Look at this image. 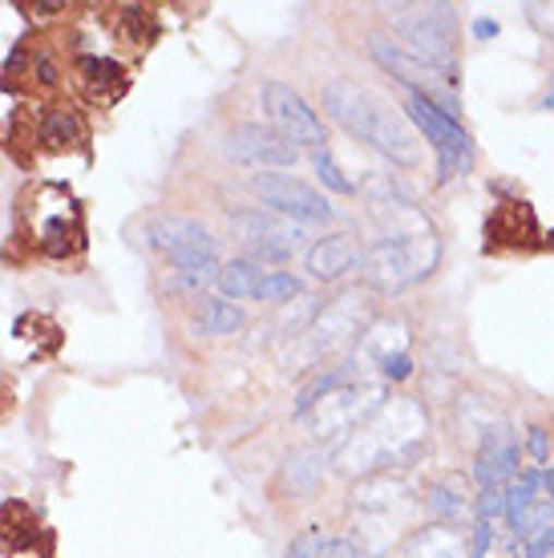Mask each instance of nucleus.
Wrapping results in <instances>:
<instances>
[{
  "label": "nucleus",
  "instance_id": "obj_30",
  "mask_svg": "<svg viewBox=\"0 0 554 558\" xmlns=\"http://www.w3.org/2000/svg\"><path fill=\"white\" fill-rule=\"evenodd\" d=\"M506 510V494L502 489H482L478 494V522H490L494 514H502Z\"/></svg>",
  "mask_w": 554,
  "mask_h": 558
},
{
  "label": "nucleus",
  "instance_id": "obj_35",
  "mask_svg": "<svg viewBox=\"0 0 554 558\" xmlns=\"http://www.w3.org/2000/svg\"><path fill=\"white\" fill-rule=\"evenodd\" d=\"M498 33H502L498 21H485V16L482 21H473V37H478V41H490V37H498Z\"/></svg>",
  "mask_w": 554,
  "mask_h": 558
},
{
  "label": "nucleus",
  "instance_id": "obj_16",
  "mask_svg": "<svg viewBox=\"0 0 554 558\" xmlns=\"http://www.w3.org/2000/svg\"><path fill=\"white\" fill-rule=\"evenodd\" d=\"M388 558H470L466 531L449 526V522H430L405 538Z\"/></svg>",
  "mask_w": 554,
  "mask_h": 558
},
{
  "label": "nucleus",
  "instance_id": "obj_2",
  "mask_svg": "<svg viewBox=\"0 0 554 558\" xmlns=\"http://www.w3.org/2000/svg\"><path fill=\"white\" fill-rule=\"evenodd\" d=\"M324 110L333 113L352 138H364L369 146L388 154L393 162H401V167L421 162V142H417V130L409 126V118L388 110L385 101L369 94V89H361L357 82L333 77L324 85Z\"/></svg>",
  "mask_w": 554,
  "mask_h": 558
},
{
  "label": "nucleus",
  "instance_id": "obj_14",
  "mask_svg": "<svg viewBox=\"0 0 554 558\" xmlns=\"http://www.w3.org/2000/svg\"><path fill=\"white\" fill-rule=\"evenodd\" d=\"M539 215L530 203H498L485 219V252H534Z\"/></svg>",
  "mask_w": 554,
  "mask_h": 558
},
{
  "label": "nucleus",
  "instance_id": "obj_32",
  "mask_svg": "<svg viewBox=\"0 0 554 558\" xmlns=\"http://www.w3.org/2000/svg\"><path fill=\"white\" fill-rule=\"evenodd\" d=\"M409 373H413V361H409V352H405V356H393V361L381 364V377H385V380H405Z\"/></svg>",
  "mask_w": 554,
  "mask_h": 558
},
{
  "label": "nucleus",
  "instance_id": "obj_4",
  "mask_svg": "<svg viewBox=\"0 0 554 558\" xmlns=\"http://www.w3.org/2000/svg\"><path fill=\"white\" fill-rule=\"evenodd\" d=\"M385 13L417 61L458 77V9L454 4H388Z\"/></svg>",
  "mask_w": 554,
  "mask_h": 558
},
{
  "label": "nucleus",
  "instance_id": "obj_20",
  "mask_svg": "<svg viewBox=\"0 0 554 558\" xmlns=\"http://www.w3.org/2000/svg\"><path fill=\"white\" fill-rule=\"evenodd\" d=\"M409 352V328L405 320H373V328L361 336V356L376 361V368L393 356H405Z\"/></svg>",
  "mask_w": 554,
  "mask_h": 558
},
{
  "label": "nucleus",
  "instance_id": "obj_24",
  "mask_svg": "<svg viewBox=\"0 0 554 558\" xmlns=\"http://www.w3.org/2000/svg\"><path fill=\"white\" fill-rule=\"evenodd\" d=\"M534 494H539V474H534V470H530V474H522V477H514L510 489H506V518H510L514 531H522V518L530 514Z\"/></svg>",
  "mask_w": 554,
  "mask_h": 558
},
{
  "label": "nucleus",
  "instance_id": "obj_34",
  "mask_svg": "<svg viewBox=\"0 0 554 558\" xmlns=\"http://www.w3.org/2000/svg\"><path fill=\"white\" fill-rule=\"evenodd\" d=\"M527 446L534 453V461H546V429H530Z\"/></svg>",
  "mask_w": 554,
  "mask_h": 558
},
{
  "label": "nucleus",
  "instance_id": "obj_29",
  "mask_svg": "<svg viewBox=\"0 0 554 558\" xmlns=\"http://www.w3.org/2000/svg\"><path fill=\"white\" fill-rule=\"evenodd\" d=\"M324 546H328V534H324V531H304L300 538H291L288 555H284V558H320V555H324Z\"/></svg>",
  "mask_w": 554,
  "mask_h": 558
},
{
  "label": "nucleus",
  "instance_id": "obj_15",
  "mask_svg": "<svg viewBox=\"0 0 554 558\" xmlns=\"http://www.w3.org/2000/svg\"><path fill=\"white\" fill-rule=\"evenodd\" d=\"M473 477L482 489H502L518 477V441L510 429H485L478 458H473Z\"/></svg>",
  "mask_w": 554,
  "mask_h": 558
},
{
  "label": "nucleus",
  "instance_id": "obj_31",
  "mask_svg": "<svg viewBox=\"0 0 554 558\" xmlns=\"http://www.w3.org/2000/svg\"><path fill=\"white\" fill-rule=\"evenodd\" d=\"M320 558H369V555H364L352 538H328V546H324V555Z\"/></svg>",
  "mask_w": 554,
  "mask_h": 558
},
{
  "label": "nucleus",
  "instance_id": "obj_23",
  "mask_svg": "<svg viewBox=\"0 0 554 558\" xmlns=\"http://www.w3.org/2000/svg\"><path fill=\"white\" fill-rule=\"evenodd\" d=\"M82 77L89 98L113 101L125 89V73L113 61H101V57H82Z\"/></svg>",
  "mask_w": 554,
  "mask_h": 558
},
{
  "label": "nucleus",
  "instance_id": "obj_25",
  "mask_svg": "<svg viewBox=\"0 0 554 558\" xmlns=\"http://www.w3.org/2000/svg\"><path fill=\"white\" fill-rule=\"evenodd\" d=\"M304 292V283L288 271H264L260 279V288H255V300H264V304H284V300H296V295Z\"/></svg>",
  "mask_w": 554,
  "mask_h": 558
},
{
  "label": "nucleus",
  "instance_id": "obj_8",
  "mask_svg": "<svg viewBox=\"0 0 554 558\" xmlns=\"http://www.w3.org/2000/svg\"><path fill=\"white\" fill-rule=\"evenodd\" d=\"M405 118H409V122L425 134V142L437 150V179L449 182V179L470 174L473 170V142H470V134L458 126V118H449V113L437 110V106L425 101V98L405 101Z\"/></svg>",
  "mask_w": 554,
  "mask_h": 558
},
{
  "label": "nucleus",
  "instance_id": "obj_11",
  "mask_svg": "<svg viewBox=\"0 0 554 558\" xmlns=\"http://www.w3.org/2000/svg\"><path fill=\"white\" fill-rule=\"evenodd\" d=\"M251 191L291 223H333V203L296 174H255Z\"/></svg>",
  "mask_w": 554,
  "mask_h": 558
},
{
  "label": "nucleus",
  "instance_id": "obj_1",
  "mask_svg": "<svg viewBox=\"0 0 554 558\" xmlns=\"http://www.w3.org/2000/svg\"><path fill=\"white\" fill-rule=\"evenodd\" d=\"M425 446H430L425 409L417 405L413 397H393L340 441V449L333 453V465L352 477L393 474V470L421 458Z\"/></svg>",
  "mask_w": 554,
  "mask_h": 558
},
{
  "label": "nucleus",
  "instance_id": "obj_18",
  "mask_svg": "<svg viewBox=\"0 0 554 558\" xmlns=\"http://www.w3.org/2000/svg\"><path fill=\"white\" fill-rule=\"evenodd\" d=\"M409 502V486L397 482L393 474H373L361 477V486L352 489V506L361 514H393V506Z\"/></svg>",
  "mask_w": 554,
  "mask_h": 558
},
{
  "label": "nucleus",
  "instance_id": "obj_17",
  "mask_svg": "<svg viewBox=\"0 0 554 558\" xmlns=\"http://www.w3.org/2000/svg\"><path fill=\"white\" fill-rule=\"evenodd\" d=\"M364 259V247L361 239L352 235V231H340V235H324L312 243V252H308V271L316 279H340L345 271Z\"/></svg>",
  "mask_w": 554,
  "mask_h": 558
},
{
  "label": "nucleus",
  "instance_id": "obj_7",
  "mask_svg": "<svg viewBox=\"0 0 554 558\" xmlns=\"http://www.w3.org/2000/svg\"><path fill=\"white\" fill-rule=\"evenodd\" d=\"M376 312H373V295L369 288H348L336 300L316 312L312 328L304 332L308 340V356H328V352L345 349L352 340H361L369 328H373Z\"/></svg>",
  "mask_w": 554,
  "mask_h": 558
},
{
  "label": "nucleus",
  "instance_id": "obj_19",
  "mask_svg": "<svg viewBox=\"0 0 554 558\" xmlns=\"http://www.w3.org/2000/svg\"><path fill=\"white\" fill-rule=\"evenodd\" d=\"M425 510H430L437 522H458V518L470 514V489H466V482H461L458 474L442 477V482H433L430 489H425Z\"/></svg>",
  "mask_w": 554,
  "mask_h": 558
},
{
  "label": "nucleus",
  "instance_id": "obj_28",
  "mask_svg": "<svg viewBox=\"0 0 554 558\" xmlns=\"http://www.w3.org/2000/svg\"><path fill=\"white\" fill-rule=\"evenodd\" d=\"M312 162H316V174H320V182H324V186H333V191H340V195H352V182L340 174V167L333 162V154L316 150V158H312Z\"/></svg>",
  "mask_w": 554,
  "mask_h": 558
},
{
  "label": "nucleus",
  "instance_id": "obj_27",
  "mask_svg": "<svg viewBox=\"0 0 554 558\" xmlns=\"http://www.w3.org/2000/svg\"><path fill=\"white\" fill-rule=\"evenodd\" d=\"M73 138H77V122H73L70 113L53 110L45 118V142L49 146H73Z\"/></svg>",
  "mask_w": 554,
  "mask_h": 558
},
{
  "label": "nucleus",
  "instance_id": "obj_37",
  "mask_svg": "<svg viewBox=\"0 0 554 558\" xmlns=\"http://www.w3.org/2000/svg\"><path fill=\"white\" fill-rule=\"evenodd\" d=\"M546 486H551V502H554V465H551V474H546Z\"/></svg>",
  "mask_w": 554,
  "mask_h": 558
},
{
  "label": "nucleus",
  "instance_id": "obj_13",
  "mask_svg": "<svg viewBox=\"0 0 554 558\" xmlns=\"http://www.w3.org/2000/svg\"><path fill=\"white\" fill-rule=\"evenodd\" d=\"M222 154L243 167H291L300 158V146L284 138L279 130L251 122V126H236L222 138Z\"/></svg>",
  "mask_w": 554,
  "mask_h": 558
},
{
  "label": "nucleus",
  "instance_id": "obj_21",
  "mask_svg": "<svg viewBox=\"0 0 554 558\" xmlns=\"http://www.w3.org/2000/svg\"><path fill=\"white\" fill-rule=\"evenodd\" d=\"M194 328L203 336H231L243 328V307L231 304V300H198Z\"/></svg>",
  "mask_w": 554,
  "mask_h": 558
},
{
  "label": "nucleus",
  "instance_id": "obj_22",
  "mask_svg": "<svg viewBox=\"0 0 554 558\" xmlns=\"http://www.w3.org/2000/svg\"><path fill=\"white\" fill-rule=\"evenodd\" d=\"M260 279H264V267L255 264V259H231L227 267H219V283L215 288L236 304V300H255Z\"/></svg>",
  "mask_w": 554,
  "mask_h": 558
},
{
  "label": "nucleus",
  "instance_id": "obj_5",
  "mask_svg": "<svg viewBox=\"0 0 554 558\" xmlns=\"http://www.w3.org/2000/svg\"><path fill=\"white\" fill-rule=\"evenodd\" d=\"M385 401V385H376V380H348V385H336L324 397H316L300 413V421L308 425L312 437H340L345 441L348 433L364 425Z\"/></svg>",
  "mask_w": 554,
  "mask_h": 558
},
{
  "label": "nucleus",
  "instance_id": "obj_3",
  "mask_svg": "<svg viewBox=\"0 0 554 558\" xmlns=\"http://www.w3.org/2000/svg\"><path fill=\"white\" fill-rule=\"evenodd\" d=\"M437 259H442V239H437L433 227L405 231V235H385L376 239L373 247H364L361 279L369 292L397 295L405 288L421 283V279H430Z\"/></svg>",
  "mask_w": 554,
  "mask_h": 558
},
{
  "label": "nucleus",
  "instance_id": "obj_36",
  "mask_svg": "<svg viewBox=\"0 0 554 558\" xmlns=\"http://www.w3.org/2000/svg\"><path fill=\"white\" fill-rule=\"evenodd\" d=\"M542 110L554 113V77H551V89H546V98H542Z\"/></svg>",
  "mask_w": 554,
  "mask_h": 558
},
{
  "label": "nucleus",
  "instance_id": "obj_9",
  "mask_svg": "<svg viewBox=\"0 0 554 558\" xmlns=\"http://www.w3.org/2000/svg\"><path fill=\"white\" fill-rule=\"evenodd\" d=\"M146 239H150L154 252L170 255L182 271L215 267V255H219V239L210 235L203 223L186 219V215H158V219H150Z\"/></svg>",
  "mask_w": 554,
  "mask_h": 558
},
{
  "label": "nucleus",
  "instance_id": "obj_6",
  "mask_svg": "<svg viewBox=\"0 0 554 558\" xmlns=\"http://www.w3.org/2000/svg\"><path fill=\"white\" fill-rule=\"evenodd\" d=\"M369 53H373V61L381 70L393 73V77L409 89V98H425V101H433L437 110L449 113V118H458L461 98H458V77H454V73H442V70H433V65H425V61H417L405 45H393L388 37H381V33L369 37Z\"/></svg>",
  "mask_w": 554,
  "mask_h": 558
},
{
  "label": "nucleus",
  "instance_id": "obj_38",
  "mask_svg": "<svg viewBox=\"0 0 554 558\" xmlns=\"http://www.w3.org/2000/svg\"><path fill=\"white\" fill-rule=\"evenodd\" d=\"M551 247H554V231H551Z\"/></svg>",
  "mask_w": 554,
  "mask_h": 558
},
{
  "label": "nucleus",
  "instance_id": "obj_26",
  "mask_svg": "<svg viewBox=\"0 0 554 558\" xmlns=\"http://www.w3.org/2000/svg\"><path fill=\"white\" fill-rule=\"evenodd\" d=\"M324 465H333V461L320 458V453H296L288 461V486H296V494L312 489L320 482V474H324Z\"/></svg>",
  "mask_w": 554,
  "mask_h": 558
},
{
  "label": "nucleus",
  "instance_id": "obj_33",
  "mask_svg": "<svg viewBox=\"0 0 554 558\" xmlns=\"http://www.w3.org/2000/svg\"><path fill=\"white\" fill-rule=\"evenodd\" d=\"M494 543V526L490 522H478L473 526V543H470V558H482L485 555V546Z\"/></svg>",
  "mask_w": 554,
  "mask_h": 558
},
{
  "label": "nucleus",
  "instance_id": "obj_10",
  "mask_svg": "<svg viewBox=\"0 0 554 558\" xmlns=\"http://www.w3.org/2000/svg\"><path fill=\"white\" fill-rule=\"evenodd\" d=\"M231 235L248 247L251 255H260V259H291V255L300 252V243H304V231L300 223H291L276 210H236L231 215Z\"/></svg>",
  "mask_w": 554,
  "mask_h": 558
},
{
  "label": "nucleus",
  "instance_id": "obj_12",
  "mask_svg": "<svg viewBox=\"0 0 554 558\" xmlns=\"http://www.w3.org/2000/svg\"><path fill=\"white\" fill-rule=\"evenodd\" d=\"M260 98H264V113H267V122H272V130H279V134L288 142H296V146H316V150H324L328 130H324L316 110H312L291 85L267 82L264 89H260Z\"/></svg>",
  "mask_w": 554,
  "mask_h": 558
}]
</instances>
